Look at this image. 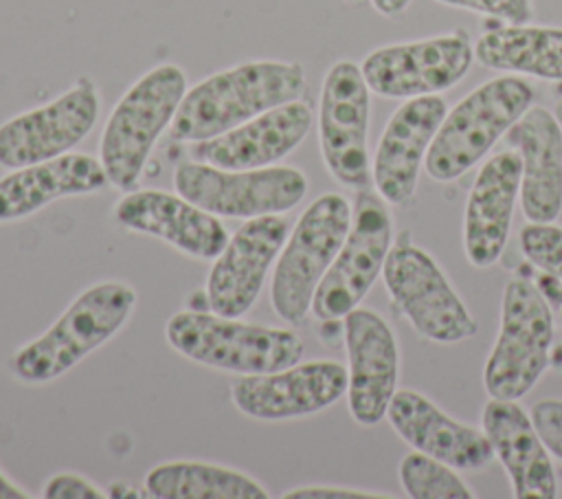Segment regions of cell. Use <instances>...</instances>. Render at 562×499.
Here are the masks:
<instances>
[{"label": "cell", "instance_id": "cell-1", "mask_svg": "<svg viewBox=\"0 0 562 499\" xmlns=\"http://www.w3.org/2000/svg\"><path fill=\"white\" fill-rule=\"evenodd\" d=\"M305 86L299 62L257 59L231 66L187 88L169 134L182 143L220 136L266 110L301 99Z\"/></svg>", "mask_w": 562, "mask_h": 499}, {"label": "cell", "instance_id": "cell-2", "mask_svg": "<svg viewBox=\"0 0 562 499\" xmlns=\"http://www.w3.org/2000/svg\"><path fill=\"white\" fill-rule=\"evenodd\" d=\"M134 306L136 290L125 281L110 279L86 288L48 330L11 354V374L31 385L59 378L110 341L127 323Z\"/></svg>", "mask_w": 562, "mask_h": 499}, {"label": "cell", "instance_id": "cell-3", "mask_svg": "<svg viewBox=\"0 0 562 499\" xmlns=\"http://www.w3.org/2000/svg\"><path fill=\"white\" fill-rule=\"evenodd\" d=\"M167 343L184 358L220 372L248 376L290 367L303 358L305 343L294 330L184 308L165 325Z\"/></svg>", "mask_w": 562, "mask_h": 499}, {"label": "cell", "instance_id": "cell-4", "mask_svg": "<svg viewBox=\"0 0 562 499\" xmlns=\"http://www.w3.org/2000/svg\"><path fill=\"white\" fill-rule=\"evenodd\" d=\"M187 92L176 64H158L136 79L112 108L99 141V160L110 185L132 191L160 134L171 125Z\"/></svg>", "mask_w": 562, "mask_h": 499}, {"label": "cell", "instance_id": "cell-5", "mask_svg": "<svg viewBox=\"0 0 562 499\" xmlns=\"http://www.w3.org/2000/svg\"><path fill=\"white\" fill-rule=\"evenodd\" d=\"M531 101L533 88L520 75H501L468 92L446 112L424 160L426 174L437 182L461 178L509 132Z\"/></svg>", "mask_w": 562, "mask_h": 499}, {"label": "cell", "instance_id": "cell-6", "mask_svg": "<svg viewBox=\"0 0 562 499\" xmlns=\"http://www.w3.org/2000/svg\"><path fill=\"white\" fill-rule=\"evenodd\" d=\"M553 310L536 281L514 277L503 288L501 328L483 367L490 398L518 400L551 363Z\"/></svg>", "mask_w": 562, "mask_h": 499}, {"label": "cell", "instance_id": "cell-7", "mask_svg": "<svg viewBox=\"0 0 562 499\" xmlns=\"http://www.w3.org/2000/svg\"><path fill=\"white\" fill-rule=\"evenodd\" d=\"M351 215V202L336 191L318 196L299 215L272 273L270 303L281 321L296 325L307 317L314 292L349 233Z\"/></svg>", "mask_w": 562, "mask_h": 499}, {"label": "cell", "instance_id": "cell-8", "mask_svg": "<svg viewBox=\"0 0 562 499\" xmlns=\"http://www.w3.org/2000/svg\"><path fill=\"white\" fill-rule=\"evenodd\" d=\"M382 279L393 306L422 339L452 345L479 332V323L441 266L428 251L413 242L408 231H402L393 240Z\"/></svg>", "mask_w": 562, "mask_h": 499}, {"label": "cell", "instance_id": "cell-9", "mask_svg": "<svg viewBox=\"0 0 562 499\" xmlns=\"http://www.w3.org/2000/svg\"><path fill=\"white\" fill-rule=\"evenodd\" d=\"M173 187L189 202L217 218L277 215L296 207L307 193V176L292 165L259 169H222L184 160L173 171Z\"/></svg>", "mask_w": 562, "mask_h": 499}, {"label": "cell", "instance_id": "cell-10", "mask_svg": "<svg viewBox=\"0 0 562 499\" xmlns=\"http://www.w3.org/2000/svg\"><path fill=\"white\" fill-rule=\"evenodd\" d=\"M391 246L393 215L389 202L378 191L360 189L353 202L349 233L323 275L310 312L323 323L345 319L360 306L382 275Z\"/></svg>", "mask_w": 562, "mask_h": 499}, {"label": "cell", "instance_id": "cell-11", "mask_svg": "<svg viewBox=\"0 0 562 499\" xmlns=\"http://www.w3.org/2000/svg\"><path fill=\"white\" fill-rule=\"evenodd\" d=\"M472 59V40L465 29H457L380 46L362 59L360 70L371 92L386 99H413L450 90L468 75Z\"/></svg>", "mask_w": 562, "mask_h": 499}, {"label": "cell", "instance_id": "cell-12", "mask_svg": "<svg viewBox=\"0 0 562 499\" xmlns=\"http://www.w3.org/2000/svg\"><path fill=\"white\" fill-rule=\"evenodd\" d=\"M369 86L351 59L329 66L318 99L321 156L336 182L349 189H367L369 167Z\"/></svg>", "mask_w": 562, "mask_h": 499}, {"label": "cell", "instance_id": "cell-13", "mask_svg": "<svg viewBox=\"0 0 562 499\" xmlns=\"http://www.w3.org/2000/svg\"><path fill=\"white\" fill-rule=\"evenodd\" d=\"M101 110L97 86L81 77L44 106L0 125V167L18 169L68 154L94 127Z\"/></svg>", "mask_w": 562, "mask_h": 499}, {"label": "cell", "instance_id": "cell-14", "mask_svg": "<svg viewBox=\"0 0 562 499\" xmlns=\"http://www.w3.org/2000/svg\"><path fill=\"white\" fill-rule=\"evenodd\" d=\"M290 235L283 213L248 218L228 237L206 277V306L222 317H244L261 295L268 270Z\"/></svg>", "mask_w": 562, "mask_h": 499}, {"label": "cell", "instance_id": "cell-15", "mask_svg": "<svg viewBox=\"0 0 562 499\" xmlns=\"http://www.w3.org/2000/svg\"><path fill=\"white\" fill-rule=\"evenodd\" d=\"M347 393V367L331 358L294 363L290 367L239 376L231 385L237 411L263 422L318 413Z\"/></svg>", "mask_w": 562, "mask_h": 499}, {"label": "cell", "instance_id": "cell-16", "mask_svg": "<svg viewBox=\"0 0 562 499\" xmlns=\"http://www.w3.org/2000/svg\"><path fill=\"white\" fill-rule=\"evenodd\" d=\"M347 350V404L351 418L373 426L386 418L397 391L400 350L389 323L369 308H353L342 319Z\"/></svg>", "mask_w": 562, "mask_h": 499}, {"label": "cell", "instance_id": "cell-17", "mask_svg": "<svg viewBox=\"0 0 562 499\" xmlns=\"http://www.w3.org/2000/svg\"><path fill=\"white\" fill-rule=\"evenodd\" d=\"M448 112L441 95L406 99L386 121L375 145L371 180L389 204H406L417 189L428 147Z\"/></svg>", "mask_w": 562, "mask_h": 499}, {"label": "cell", "instance_id": "cell-18", "mask_svg": "<svg viewBox=\"0 0 562 499\" xmlns=\"http://www.w3.org/2000/svg\"><path fill=\"white\" fill-rule=\"evenodd\" d=\"M112 213L123 229L158 237L193 259H215L231 237L217 215L162 189L127 191Z\"/></svg>", "mask_w": 562, "mask_h": 499}, {"label": "cell", "instance_id": "cell-19", "mask_svg": "<svg viewBox=\"0 0 562 499\" xmlns=\"http://www.w3.org/2000/svg\"><path fill=\"white\" fill-rule=\"evenodd\" d=\"M522 160L516 149L490 156L476 171L463 213V251L474 268L496 264L507 246Z\"/></svg>", "mask_w": 562, "mask_h": 499}, {"label": "cell", "instance_id": "cell-20", "mask_svg": "<svg viewBox=\"0 0 562 499\" xmlns=\"http://www.w3.org/2000/svg\"><path fill=\"white\" fill-rule=\"evenodd\" d=\"M312 121V108L296 99L266 110L220 136L191 143V156L222 169L270 167L301 145Z\"/></svg>", "mask_w": 562, "mask_h": 499}, {"label": "cell", "instance_id": "cell-21", "mask_svg": "<svg viewBox=\"0 0 562 499\" xmlns=\"http://www.w3.org/2000/svg\"><path fill=\"white\" fill-rule=\"evenodd\" d=\"M386 420L415 451L432 455L457 470H481L494 457L483 431L448 415L419 391L397 389L389 402Z\"/></svg>", "mask_w": 562, "mask_h": 499}, {"label": "cell", "instance_id": "cell-22", "mask_svg": "<svg viewBox=\"0 0 562 499\" xmlns=\"http://www.w3.org/2000/svg\"><path fill=\"white\" fill-rule=\"evenodd\" d=\"M520 154V207L529 222H553L562 211V125L542 106H531L505 134Z\"/></svg>", "mask_w": 562, "mask_h": 499}, {"label": "cell", "instance_id": "cell-23", "mask_svg": "<svg viewBox=\"0 0 562 499\" xmlns=\"http://www.w3.org/2000/svg\"><path fill=\"white\" fill-rule=\"evenodd\" d=\"M481 426L512 481L516 499H553L558 495L549 451L531 415L516 400L490 398L483 407Z\"/></svg>", "mask_w": 562, "mask_h": 499}, {"label": "cell", "instance_id": "cell-24", "mask_svg": "<svg viewBox=\"0 0 562 499\" xmlns=\"http://www.w3.org/2000/svg\"><path fill=\"white\" fill-rule=\"evenodd\" d=\"M108 182L101 160L77 152L9 169L0 178V224L29 218L59 198L101 191Z\"/></svg>", "mask_w": 562, "mask_h": 499}, {"label": "cell", "instance_id": "cell-25", "mask_svg": "<svg viewBox=\"0 0 562 499\" xmlns=\"http://www.w3.org/2000/svg\"><path fill=\"white\" fill-rule=\"evenodd\" d=\"M474 59L505 75L562 81V29L529 22L487 29L474 42Z\"/></svg>", "mask_w": 562, "mask_h": 499}, {"label": "cell", "instance_id": "cell-26", "mask_svg": "<svg viewBox=\"0 0 562 499\" xmlns=\"http://www.w3.org/2000/svg\"><path fill=\"white\" fill-rule=\"evenodd\" d=\"M145 492L154 499H268L270 492L250 475L211 462L176 459L145 475Z\"/></svg>", "mask_w": 562, "mask_h": 499}, {"label": "cell", "instance_id": "cell-27", "mask_svg": "<svg viewBox=\"0 0 562 499\" xmlns=\"http://www.w3.org/2000/svg\"><path fill=\"white\" fill-rule=\"evenodd\" d=\"M400 484L411 499H474L476 495L470 486L459 477L457 468L446 462L426 455L422 451H413L402 457Z\"/></svg>", "mask_w": 562, "mask_h": 499}, {"label": "cell", "instance_id": "cell-28", "mask_svg": "<svg viewBox=\"0 0 562 499\" xmlns=\"http://www.w3.org/2000/svg\"><path fill=\"white\" fill-rule=\"evenodd\" d=\"M522 255L542 273L562 281V229L547 222H531L520 229L518 235Z\"/></svg>", "mask_w": 562, "mask_h": 499}, {"label": "cell", "instance_id": "cell-29", "mask_svg": "<svg viewBox=\"0 0 562 499\" xmlns=\"http://www.w3.org/2000/svg\"><path fill=\"white\" fill-rule=\"evenodd\" d=\"M446 7L483 13L505 24H527L533 15L531 0H437Z\"/></svg>", "mask_w": 562, "mask_h": 499}, {"label": "cell", "instance_id": "cell-30", "mask_svg": "<svg viewBox=\"0 0 562 499\" xmlns=\"http://www.w3.org/2000/svg\"><path fill=\"white\" fill-rule=\"evenodd\" d=\"M529 415L547 451L562 462V400L558 398L538 400L531 407Z\"/></svg>", "mask_w": 562, "mask_h": 499}, {"label": "cell", "instance_id": "cell-31", "mask_svg": "<svg viewBox=\"0 0 562 499\" xmlns=\"http://www.w3.org/2000/svg\"><path fill=\"white\" fill-rule=\"evenodd\" d=\"M46 499H101L108 497L99 486L77 473H55L46 479L42 488Z\"/></svg>", "mask_w": 562, "mask_h": 499}, {"label": "cell", "instance_id": "cell-32", "mask_svg": "<svg viewBox=\"0 0 562 499\" xmlns=\"http://www.w3.org/2000/svg\"><path fill=\"white\" fill-rule=\"evenodd\" d=\"M391 495L345 486H301L283 492V499H386Z\"/></svg>", "mask_w": 562, "mask_h": 499}, {"label": "cell", "instance_id": "cell-33", "mask_svg": "<svg viewBox=\"0 0 562 499\" xmlns=\"http://www.w3.org/2000/svg\"><path fill=\"white\" fill-rule=\"evenodd\" d=\"M536 284H538V288L542 290L544 299L549 301L551 310H558V312H560V319H562V281H560L558 277H553V275L542 273V275H538Z\"/></svg>", "mask_w": 562, "mask_h": 499}, {"label": "cell", "instance_id": "cell-34", "mask_svg": "<svg viewBox=\"0 0 562 499\" xmlns=\"http://www.w3.org/2000/svg\"><path fill=\"white\" fill-rule=\"evenodd\" d=\"M371 2V7L380 13V15H384V18H397V15H402L406 9H408V4H411V0H369Z\"/></svg>", "mask_w": 562, "mask_h": 499}, {"label": "cell", "instance_id": "cell-35", "mask_svg": "<svg viewBox=\"0 0 562 499\" xmlns=\"http://www.w3.org/2000/svg\"><path fill=\"white\" fill-rule=\"evenodd\" d=\"M29 497L31 495L24 488H20L15 481H11L0 468V499H29Z\"/></svg>", "mask_w": 562, "mask_h": 499}, {"label": "cell", "instance_id": "cell-36", "mask_svg": "<svg viewBox=\"0 0 562 499\" xmlns=\"http://www.w3.org/2000/svg\"><path fill=\"white\" fill-rule=\"evenodd\" d=\"M553 114H555V119H558V123L562 125V97L555 101V108H553Z\"/></svg>", "mask_w": 562, "mask_h": 499}, {"label": "cell", "instance_id": "cell-37", "mask_svg": "<svg viewBox=\"0 0 562 499\" xmlns=\"http://www.w3.org/2000/svg\"><path fill=\"white\" fill-rule=\"evenodd\" d=\"M345 2H360V0H345Z\"/></svg>", "mask_w": 562, "mask_h": 499}]
</instances>
